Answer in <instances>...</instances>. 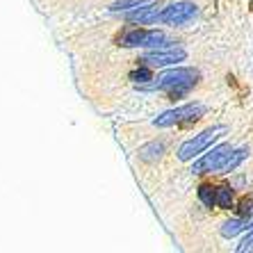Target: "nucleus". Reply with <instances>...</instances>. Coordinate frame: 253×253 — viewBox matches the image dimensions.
<instances>
[{"instance_id": "obj_1", "label": "nucleus", "mask_w": 253, "mask_h": 253, "mask_svg": "<svg viewBox=\"0 0 253 253\" xmlns=\"http://www.w3.org/2000/svg\"><path fill=\"white\" fill-rule=\"evenodd\" d=\"M199 80V71L196 69H171L162 76H158L155 83H148V89H160V91H169L171 96H180L196 84Z\"/></svg>"}, {"instance_id": "obj_2", "label": "nucleus", "mask_w": 253, "mask_h": 253, "mask_svg": "<svg viewBox=\"0 0 253 253\" xmlns=\"http://www.w3.org/2000/svg\"><path fill=\"white\" fill-rule=\"evenodd\" d=\"M226 130H228L226 126H212V128L203 130L201 135H196L194 139H187L183 146L178 148V158L183 160V162H187V160H192V158H196V155H201L208 146H210L212 141L217 139V137L224 135Z\"/></svg>"}, {"instance_id": "obj_3", "label": "nucleus", "mask_w": 253, "mask_h": 253, "mask_svg": "<svg viewBox=\"0 0 253 253\" xmlns=\"http://www.w3.org/2000/svg\"><path fill=\"white\" fill-rule=\"evenodd\" d=\"M206 114V105H199V103H189V105L176 107V110H167L165 114H160L153 124L158 128H169V126L183 124V121H199L201 117Z\"/></svg>"}, {"instance_id": "obj_4", "label": "nucleus", "mask_w": 253, "mask_h": 253, "mask_svg": "<svg viewBox=\"0 0 253 253\" xmlns=\"http://www.w3.org/2000/svg\"><path fill=\"white\" fill-rule=\"evenodd\" d=\"M121 46L126 48H165L167 37L160 30H132L121 37Z\"/></svg>"}, {"instance_id": "obj_5", "label": "nucleus", "mask_w": 253, "mask_h": 253, "mask_svg": "<svg viewBox=\"0 0 253 253\" xmlns=\"http://www.w3.org/2000/svg\"><path fill=\"white\" fill-rule=\"evenodd\" d=\"M233 151H235V148H230V144H219V146L212 148L210 153H206L201 160H196L194 167H192V173H212V171H221L226 165V160L230 158Z\"/></svg>"}, {"instance_id": "obj_6", "label": "nucleus", "mask_w": 253, "mask_h": 253, "mask_svg": "<svg viewBox=\"0 0 253 253\" xmlns=\"http://www.w3.org/2000/svg\"><path fill=\"white\" fill-rule=\"evenodd\" d=\"M196 5L194 2H173V5H167L162 9V16H160V23H169V25H185L189 23L192 18L196 16Z\"/></svg>"}, {"instance_id": "obj_7", "label": "nucleus", "mask_w": 253, "mask_h": 253, "mask_svg": "<svg viewBox=\"0 0 253 253\" xmlns=\"http://www.w3.org/2000/svg\"><path fill=\"white\" fill-rule=\"evenodd\" d=\"M187 57L183 48H155V50H148L141 62L146 66H169V64H178Z\"/></svg>"}, {"instance_id": "obj_8", "label": "nucleus", "mask_w": 253, "mask_h": 253, "mask_svg": "<svg viewBox=\"0 0 253 253\" xmlns=\"http://www.w3.org/2000/svg\"><path fill=\"white\" fill-rule=\"evenodd\" d=\"M160 16H162V9H158V2H151L146 7H139L137 12L128 14V18L132 23H139V25H148V23H158Z\"/></svg>"}, {"instance_id": "obj_9", "label": "nucleus", "mask_w": 253, "mask_h": 253, "mask_svg": "<svg viewBox=\"0 0 253 253\" xmlns=\"http://www.w3.org/2000/svg\"><path fill=\"white\" fill-rule=\"evenodd\" d=\"M253 221V217H240V219H230V221H226L224 224V228H221V235L224 237H233V235H237L240 230H244V228H251V224Z\"/></svg>"}, {"instance_id": "obj_10", "label": "nucleus", "mask_w": 253, "mask_h": 253, "mask_svg": "<svg viewBox=\"0 0 253 253\" xmlns=\"http://www.w3.org/2000/svg\"><path fill=\"white\" fill-rule=\"evenodd\" d=\"M244 158H247V148H237V151H233V153H230V158L226 160L224 169L219 171V173H230V171L237 169V167L244 162Z\"/></svg>"}, {"instance_id": "obj_11", "label": "nucleus", "mask_w": 253, "mask_h": 253, "mask_svg": "<svg viewBox=\"0 0 253 253\" xmlns=\"http://www.w3.org/2000/svg\"><path fill=\"white\" fill-rule=\"evenodd\" d=\"M162 151H165V144L153 141V144H148V146L141 148V151H139V158L146 160V162H153V160H158L160 155H162Z\"/></svg>"}, {"instance_id": "obj_12", "label": "nucleus", "mask_w": 253, "mask_h": 253, "mask_svg": "<svg viewBox=\"0 0 253 253\" xmlns=\"http://www.w3.org/2000/svg\"><path fill=\"white\" fill-rule=\"evenodd\" d=\"M199 199L203 206L212 208V206H217V189L210 187V185H201L199 187Z\"/></svg>"}, {"instance_id": "obj_13", "label": "nucleus", "mask_w": 253, "mask_h": 253, "mask_svg": "<svg viewBox=\"0 0 253 253\" xmlns=\"http://www.w3.org/2000/svg\"><path fill=\"white\" fill-rule=\"evenodd\" d=\"M151 5V0H117L110 9L112 12H126V9H132V7H144Z\"/></svg>"}, {"instance_id": "obj_14", "label": "nucleus", "mask_w": 253, "mask_h": 253, "mask_svg": "<svg viewBox=\"0 0 253 253\" xmlns=\"http://www.w3.org/2000/svg\"><path fill=\"white\" fill-rule=\"evenodd\" d=\"M217 206L219 208H233V189L230 187H219L217 189Z\"/></svg>"}, {"instance_id": "obj_15", "label": "nucleus", "mask_w": 253, "mask_h": 253, "mask_svg": "<svg viewBox=\"0 0 253 253\" xmlns=\"http://www.w3.org/2000/svg\"><path fill=\"white\" fill-rule=\"evenodd\" d=\"M237 251H253V226H251V230H249V235L244 237V240H242V244L240 247H237Z\"/></svg>"}, {"instance_id": "obj_16", "label": "nucleus", "mask_w": 253, "mask_h": 253, "mask_svg": "<svg viewBox=\"0 0 253 253\" xmlns=\"http://www.w3.org/2000/svg\"><path fill=\"white\" fill-rule=\"evenodd\" d=\"M148 78H151L148 71H137V73H132V80H137V83H144V80H148Z\"/></svg>"}]
</instances>
